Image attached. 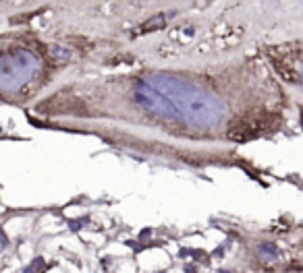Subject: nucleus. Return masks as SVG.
<instances>
[{"instance_id": "nucleus-1", "label": "nucleus", "mask_w": 303, "mask_h": 273, "mask_svg": "<svg viewBox=\"0 0 303 273\" xmlns=\"http://www.w3.org/2000/svg\"><path fill=\"white\" fill-rule=\"evenodd\" d=\"M145 83L154 91L171 99L181 114V120L187 124L199 128H214L226 116L224 104L214 93L201 89L199 85L183 81L177 75L154 73L145 79Z\"/></svg>"}, {"instance_id": "nucleus-2", "label": "nucleus", "mask_w": 303, "mask_h": 273, "mask_svg": "<svg viewBox=\"0 0 303 273\" xmlns=\"http://www.w3.org/2000/svg\"><path fill=\"white\" fill-rule=\"evenodd\" d=\"M291 73H293V81H297L295 85H301L303 87V52H301V56H297V58H293V62H291Z\"/></svg>"}, {"instance_id": "nucleus-3", "label": "nucleus", "mask_w": 303, "mask_h": 273, "mask_svg": "<svg viewBox=\"0 0 303 273\" xmlns=\"http://www.w3.org/2000/svg\"><path fill=\"white\" fill-rule=\"evenodd\" d=\"M258 252H260V257H262L264 261H274V259L278 257V248H276L274 244H260Z\"/></svg>"}, {"instance_id": "nucleus-4", "label": "nucleus", "mask_w": 303, "mask_h": 273, "mask_svg": "<svg viewBox=\"0 0 303 273\" xmlns=\"http://www.w3.org/2000/svg\"><path fill=\"white\" fill-rule=\"evenodd\" d=\"M50 54L60 58V60H66V58H71V50L60 48V46H52V48H50Z\"/></svg>"}, {"instance_id": "nucleus-5", "label": "nucleus", "mask_w": 303, "mask_h": 273, "mask_svg": "<svg viewBox=\"0 0 303 273\" xmlns=\"http://www.w3.org/2000/svg\"><path fill=\"white\" fill-rule=\"evenodd\" d=\"M162 25H164V19H162V17H158L156 21H152V19H149V21L143 25V29H158V27H162Z\"/></svg>"}, {"instance_id": "nucleus-6", "label": "nucleus", "mask_w": 303, "mask_h": 273, "mask_svg": "<svg viewBox=\"0 0 303 273\" xmlns=\"http://www.w3.org/2000/svg\"><path fill=\"white\" fill-rule=\"evenodd\" d=\"M218 273H233V271H226V269H220V271H218Z\"/></svg>"}]
</instances>
